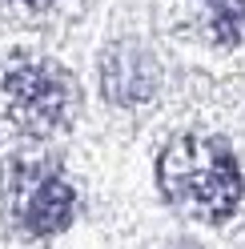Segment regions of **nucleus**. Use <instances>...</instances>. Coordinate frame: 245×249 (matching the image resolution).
<instances>
[{
  "label": "nucleus",
  "mask_w": 245,
  "mask_h": 249,
  "mask_svg": "<svg viewBox=\"0 0 245 249\" xmlns=\"http://www.w3.org/2000/svg\"><path fill=\"white\" fill-rule=\"evenodd\" d=\"M161 189L177 209L201 221H221L241 201V173L225 141L217 137H177L157 165Z\"/></svg>",
  "instance_id": "f257e3e1"
},
{
  "label": "nucleus",
  "mask_w": 245,
  "mask_h": 249,
  "mask_svg": "<svg viewBox=\"0 0 245 249\" xmlns=\"http://www.w3.org/2000/svg\"><path fill=\"white\" fill-rule=\"evenodd\" d=\"M4 108L24 133L52 137L69 129L76 113V89L65 69L49 60H24L4 76Z\"/></svg>",
  "instance_id": "f03ea898"
},
{
  "label": "nucleus",
  "mask_w": 245,
  "mask_h": 249,
  "mask_svg": "<svg viewBox=\"0 0 245 249\" xmlns=\"http://www.w3.org/2000/svg\"><path fill=\"white\" fill-rule=\"evenodd\" d=\"M8 197H12L17 221L28 233H40V237L44 233H60L76 213V193L69 189V181L40 165L17 169L8 181Z\"/></svg>",
  "instance_id": "7ed1b4c3"
},
{
  "label": "nucleus",
  "mask_w": 245,
  "mask_h": 249,
  "mask_svg": "<svg viewBox=\"0 0 245 249\" xmlns=\"http://www.w3.org/2000/svg\"><path fill=\"white\" fill-rule=\"evenodd\" d=\"M101 85H105V97L117 105H141L157 92V65L141 44H117L105 53Z\"/></svg>",
  "instance_id": "20e7f679"
},
{
  "label": "nucleus",
  "mask_w": 245,
  "mask_h": 249,
  "mask_svg": "<svg viewBox=\"0 0 245 249\" xmlns=\"http://www.w3.org/2000/svg\"><path fill=\"white\" fill-rule=\"evenodd\" d=\"M209 12V33L221 44H241L245 40V0H205Z\"/></svg>",
  "instance_id": "39448f33"
},
{
  "label": "nucleus",
  "mask_w": 245,
  "mask_h": 249,
  "mask_svg": "<svg viewBox=\"0 0 245 249\" xmlns=\"http://www.w3.org/2000/svg\"><path fill=\"white\" fill-rule=\"evenodd\" d=\"M24 4H33V8H44V4H52V0H24Z\"/></svg>",
  "instance_id": "423d86ee"
}]
</instances>
